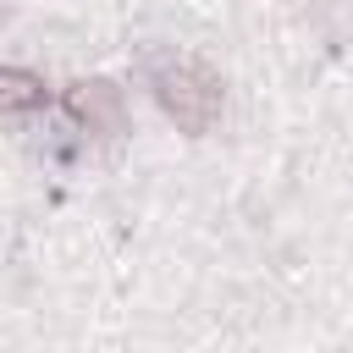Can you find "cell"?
I'll use <instances>...</instances> for the list:
<instances>
[{
  "instance_id": "obj_3",
  "label": "cell",
  "mask_w": 353,
  "mask_h": 353,
  "mask_svg": "<svg viewBox=\"0 0 353 353\" xmlns=\"http://www.w3.org/2000/svg\"><path fill=\"white\" fill-rule=\"evenodd\" d=\"M44 105V77L28 66H0V116H28Z\"/></svg>"
},
{
  "instance_id": "obj_2",
  "label": "cell",
  "mask_w": 353,
  "mask_h": 353,
  "mask_svg": "<svg viewBox=\"0 0 353 353\" xmlns=\"http://www.w3.org/2000/svg\"><path fill=\"white\" fill-rule=\"evenodd\" d=\"M66 110H72V116H77L88 132H99V138H110V132H121V127H127L121 88H116V83H105V77L72 83V88H66Z\"/></svg>"
},
{
  "instance_id": "obj_1",
  "label": "cell",
  "mask_w": 353,
  "mask_h": 353,
  "mask_svg": "<svg viewBox=\"0 0 353 353\" xmlns=\"http://www.w3.org/2000/svg\"><path fill=\"white\" fill-rule=\"evenodd\" d=\"M154 99H160V110H165L182 132L199 138V132L215 127V116H221V105H226V88H221V77H215L204 61L176 55V61L154 66Z\"/></svg>"
}]
</instances>
